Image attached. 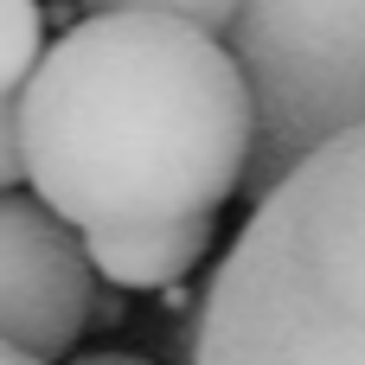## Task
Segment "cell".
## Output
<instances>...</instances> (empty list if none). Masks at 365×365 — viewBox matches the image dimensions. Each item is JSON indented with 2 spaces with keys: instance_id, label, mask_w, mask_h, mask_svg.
Segmentation results:
<instances>
[{
  "instance_id": "obj_7",
  "label": "cell",
  "mask_w": 365,
  "mask_h": 365,
  "mask_svg": "<svg viewBox=\"0 0 365 365\" xmlns=\"http://www.w3.org/2000/svg\"><path fill=\"white\" fill-rule=\"evenodd\" d=\"M83 13H167V19L225 32L231 13H237V0H83Z\"/></svg>"
},
{
  "instance_id": "obj_10",
  "label": "cell",
  "mask_w": 365,
  "mask_h": 365,
  "mask_svg": "<svg viewBox=\"0 0 365 365\" xmlns=\"http://www.w3.org/2000/svg\"><path fill=\"white\" fill-rule=\"evenodd\" d=\"M0 365H51V359H32V353H19V346L0 340Z\"/></svg>"
},
{
  "instance_id": "obj_8",
  "label": "cell",
  "mask_w": 365,
  "mask_h": 365,
  "mask_svg": "<svg viewBox=\"0 0 365 365\" xmlns=\"http://www.w3.org/2000/svg\"><path fill=\"white\" fill-rule=\"evenodd\" d=\"M13 180H26V167H19V96H0V192H13Z\"/></svg>"
},
{
  "instance_id": "obj_3",
  "label": "cell",
  "mask_w": 365,
  "mask_h": 365,
  "mask_svg": "<svg viewBox=\"0 0 365 365\" xmlns=\"http://www.w3.org/2000/svg\"><path fill=\"white\" fill-rule=\"evenodd\" d=\"M231 58L250 90V167L263 199L295 160L365 122V0H237Z\"/></svg>"
},
{
  "instance_id": "obj_9",
  "label": "cell",
  "mask_w": 365,
  "mask_h": 365,
  "mask_svg": "<svg viewBox=\"0 0 365 365\" xmlns=\"http://www.w3.org/2000/svg\"><path fill=\"white\" fill-rule=\"evenodd\" d=\"M71 365H154V359H135V353H83Z\"/></svg>"
},
{
  "instance_id": "obj_4",
  "label": "cell",
  "mask_w": 365,
  "mask_h": 365,
  "mask_svg": "<svg viewBox=\"0 0 365 365\" xmlns=\"http://www.w3.org/2000/svg\"><path fill=\"white\" fill-rule=\"evenodd\" d=\"M96 321V269L83 237L38 199L0 192V340L58 359Z\"/></svg>"
},
{
  "instance_id": "obj_5",
  "label": "cell",
  "mask_w": 365,
  "mask_h": 365,
  "mask_svg": "<svg viewBox=\"0 0 365 365\" xmlns=\"http://www.w3.org/2000/svg\"><path fill=\"white\" fill-rule=\"evenodd\" d=\"M212 250V218L83 231V257L109 289H180Z\"/></svg>"
},
{
  "instance_id": "obj_1",
  "label": "cell",
  "mask_w": 365,
  "mask_h": 365,
  "mask_svg": "<svg viewBox=\"0 0 365 365\" xmlns=\"http://www.w3.org/2000/svg\"><path fill=\"white\" fill-rule=\"evenodd\" d=\"M19 167L71 231L218 218L250 167L231 45L167 13H90L19 83Z\"/></svg>"
},
{
  "instance_id": "obj_6",
  "label": "cell",
  "mask_w": 365,
  "mask_h": 365,
  "mask_svg": "<svg viewBox=\"0 0 365 365\" xmlns=\"http://www.w3.org/2000/svg\"><path fill=\"white\" fill-rule=\"evenodd\" d=\"M45 51V13L38 0H0V96H19Z\"/></svg>"
},
{
  "instance_id": "obj_2",
  "label": "cell",
  "mask_w": 365,
  "mask_h": 365,
  "mask_svg": "<svg viewBox=\"0 0 365 365\" xmlns=\"http://www.w3.org/2000/svg\"><path fill=\"white\" fill-rule=\"evenodd\" d=\"M192 365H365V122L257 199L199 302Z\"/></svg>"
}]
</instances>
